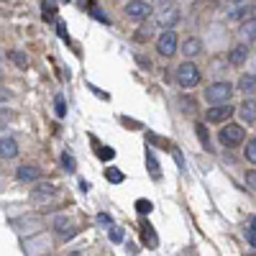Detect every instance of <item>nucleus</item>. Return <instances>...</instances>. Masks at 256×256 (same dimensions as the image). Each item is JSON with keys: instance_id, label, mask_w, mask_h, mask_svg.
Listing matches in <instances>:
<instances>
[{"instance_id": "nucleus-1", "label": "nucleus", "mask_w": 256, "mask_h": 256, "mask_svg": "<svg viewBox=\"0 0 256 256\" xmlns=\"http://www.w3.org/2000/svg\"><path fill=\"white\" fill-rule=\"evenodd\" d=\"M233 97V85L231 82H213L205 90V100L213 105H228Z\"/></svg>"}, {"instance_id": "nucleus-2", "label": "nucleus", "mask_w": 256, "mask_h": 256, "mask_svg": "<svg viewBox=\"0 0 256 256\" xmlns=\"http://www.w3.org/2000/svg\"><path fill=\"white\" fill-rule=\"evenodd\" d=\"M177 82H180V87H185V90H192V87H197L200 85V70H197V64L182 62L180 67H177Z\"/></svg>"}, {"instance_id": "nucleus-3", "label": "nucleus", "mask_w": 256, "mask_h": 256, "mask_svg": "<svg viewBox=\"0 0 256 256\" xmlns=\"http://www.w3.org/2000/svg\"><path fill=\"white\" fill-rule=\"evenodd\" d=\"M243 139H246V128L238 126V123H228L218 133V141L223 143V146H238V143H243Z\"/></svg>"}, {"instance_id": "nucleus-4", "label": "nucleus", "mask_w": 256, "mask_h": 256, "mask_svg": "<svg viewBox=\"0 0 256 256\" xmlns=\"http://www.w3.org/2000/svg\"><path fill=\"white\" fill-rule=\"evenodd\" d=\"M177 44H180V41H177V33L174 31H164L162 36L157 39V51L162 54V57H174V51L180 49Z\"/></svg>"}, {"instance_id": "nucleus-5", "label": "nucleus", "mask_w": 256, "mask_h": 256, "mask_svg": "<svg viewBox=\"0 0 256 256\" xmlns=\"http://www.w3.org/2000/svg\"><path fill=\"white\" fill-rule=\"evenodd\" d=\"M238 108H233L231 103L228 105H215V108H208V113H205V120L208 123H223V120H228L233 113H236Z\"/></svg>"}, {"instance_id": "nucleus-6", "label": "nucleus", "mask_w": 256, "mask_h": 256, "mask_svg": "<svg viewBox=\"0 0 256 256\" xmlns=\"http://www.w3.org/2000/svg\"><path fill=\"white\" fill-rule=\"evenodd\" d=\"M177 18H180V10H177L174 5H166L159 10V16H157V26H162L164 31H172V26L177 23Z\"/></svg>"}, {"instance_id": "nucleus-7", "label": "nucleus", "mask_w": 256, "mask_h": 256, "mask_svg": "<svg viewBox=\"0 0 256 256\" xmlns=\"http://www.w3.org/2000/svg\"><path fill=\"white\" fill-rule=\"evenodd\" d=\"M149 13H151V5L146 0H131V3H126V16L128 18H146Z\"/></svg>"}, {"instance_id": "nucleus-8", "label": "nucleus", "mask_w": 256, "mask_h": 256, "mask_svg": "<svg viewBox=\"0 0 256 256\" xmlns=\"http://www.w3.org/2000/svg\"><path fill=\"white\" fill-rule=\"evenodd\" d=\"M251 13H254V5H251V3H236V5L228 10V18H231V21H241V23H243V21H249ZM251 18H254V16H251Z\"/></svg>"}, {"instance_id": "nucleus-9", "label": "nucleus", "mask_w": 256, "mask_h": 256, "mask_svg": "<svg viewBox=\"0 0 256 256\" xmlns=\"http://www.w3.org/2000/svg\"><path fill=\"white\" fill-rule=\"evenodd\" d=\"M246 59H249V47H246V44H236V47L228 51V62L233 67H241Z\"/></svg>"}, {"instance_id": "nucleus-10", "label": "nucleus", "mask_w": 256, "mask_h": 256, "mask_svg": "<svg viewBox=\"0 0 256 256\" xmlns=\"http://www.w3.org/2000/svg\"><path fill=\"white\" fill-rule=\"evenodd\" d=\"M238 36L243 44H249L256 39V18H249V21H243V23L238 26Z\"/></svg>"}, {"instance_id": "nucleus-11", "label": "nucleus", "mask_w": 256, "mask_h": 256, "mask_svg": "<svg viewBox=\"0 0 256 256\" xmlns=\"http://www.w3.org/2000/svg\"><path fill=\"white\" fill-rule=\"evenodd\" d=\"M238 116L246 120V123H254L256 120V100H243L238 105Z\"/></svg>"}, {"instance_id": "nucleus-12", "label": "nucleus", "mask_w": 256, "mask_h": 256, "mask_svg": "<svg viewBox=\"0 0 256 256\" xmlns=\"http://www.w3.org/2000/svg\"><path fill=\"white\" fill-rule=\"evenodd\" d=\"M16 177H18L21 182H36L39 177H41V169H39V166H18Z\"/></svg>"}, {"instance_id": "nucleus-13", "label": "nucleus", "mask_w": 256, "mask_h": 256, "mask_svg": "<svg viewBox=\"0 0 256 256\" xmlns=\"http://www.w3.org/2000/svg\"><path fill=\"white\" fill-rule=\"evenodd\" d=\"M54 197V185H39L36 190L31 192L33 203H44V200H51Z\"/></svg>"}, {"instance_id": "nucleus-14", "label": "nucleus", "mask_w": 256, "mask_h": 256, "mask_svg": "<svg viewBox=\"0 0 256 256\" xmlns=\"http://www.w3.org/2000/svg\"><path fill=\"white\" fill-rule=\"evenodd\" d=\"M16 154H18V143L13 139H5L3 136V141H0V157H3V159H13Z\"/></svg>"}, {"instance_id": "nucleus-15", "label": "nucleus", "mask_w": 256, "mask_h": 256, "mask_svg": "<svg viewBox=\"0 0 256 256\" xmlns=\"http://www.w3.org/2000/svg\"><path fill=\"white\" fill-rule=\"evenodd\" d=\"M182 51H185V57H187V62H190L192 57H197L200 51H203V44H200V39H187L185 41V47H182Z\"/></svg>"}, {"instance_id": "nucleus-16", "label": "nucleus", "mask_w": 256, "mask_h": 256, "mask_svg": "<svg viewBox=\"0 0 256 256\" xmlns=\"http://www.w3.org/2000/svg\"><path fill=\"white\" fill-rule=\"evenodd\" d=\"M238 90L241 93H256V74H241V80H238Z\"/></svg>"}, {"instance_id": "nucleus-17", "label": "nucleus", "mask_w": 256, "mask_h": 256, "mask_svg": "<svg viewBox=\"0 0 256 256\" xmlns=\"http://www.w3.org/2000/svg\"><path fill=\"white\" fill-rule=\"evenodd\" d=\"M67 228H70V218H67V215H57V218H54V231H57L59 236H64V238L72 236V231H67Z\"/></svg>"}, {"instance_id": "nucleus-18", "label": "nucleus", "mask_w": 256, "mask_h": 256, "mask_svg": "<svg viewBox=\"0 0 256 256\" xmlns=\"http://www.w3.org/2000/svg\"><path fill=\"white\" fill-rule=\"evenodd\" d=\"M146 166L151 169L154 180H159V177H162V172H159V164H157V157H154V151H149V149H146Z\"/></svg>"}, {"instance_id": "nucleus-19", "label": "nucleus", "mask_w": 256, "mask_h": 256, "mask_svg": "<svg viewBox=\"0 0 256 256\" xmlns=\"http://www.w3.org/2000/svg\"><path fill=\"white\" fill-rule=\"evenodd\" d=\"M195 131H197V139H200V143H203V149H208V151H210V136H208L205 123H197V126H195Z\"/></svg>"}, {"instance_id": "nucleus-20", "label": "nucleus", "mask_w": 256, "mask_h": 256, "mask_svg": "<svg viewBox=\"0 0 256 256\" xmlns=\"http://www.w3.org/2000/svg\"><path fill=\"white\" fill-rule=\"evenodd\" d=\"M143 243H146V246H159V238H157V233H154L151 226H143Z\"/></svg>"}, {"instance_id": "nucleus-21", "label": "nucleus", "mask_w": 256, "mask_h": 256, "mask_svg": "<svg viewBox=\"0 0 256 256\" xmlns=\"http://www.w3.org/2000/svg\"><path fill=\"white\" fill-rule=\"evenodd\" d=\"M105 180L113 182V185H120V182H123V172L116 169V166H110V169H105Z\"/></svg>"}, {"instance_id": "nucleus-22", "label": "nucleus", "mask_w": 256, "mask_h": 256, "mask_svg": "<svg viewBox=\"0 0 256 256\" xmlns=\"http://www.w3.org/2000/svg\"><path fill=\"white\" fill-rule=\"evenodd\" d=\"M243 157H246V162L256 164V139H251V141L246 143V149H243Z\"/></svg>"}, {"instance_id": "nucleus-23", "label": "nucleus", "mask_w": 256, "mask_h": 256, "mask_svg": "<svg viewBox=\"0 0 256 256\" xmlns=\"http://www.w3.org/2000/svg\"><path fill=\"white\" fill-rule=\"evenodd\" d=\"M90 13L100 21V23H110V21H108V13H105V10L103 8H100L97 3H90Z\"/></svg>"}, {"instance_id": "nucleus-24", "label": "nucleus", "mask_w": 256, "mask_h": 256, "mask_svg": "<svg viewBox=\"0 0 256 256\" xmlns=\"http://www.w3.org/2000/svg\"><path fill=\"white\" fill-rule=\"evenodd\" d=\"M57 3H41V13H44V18H47V21H51L54 16H57Z\"/></svg>"}, {"instance_id": "nucleus-25", "label": "nucleus", "mask_w": 256, "mask_h": 256, "mask_svg": "<svg viewBox=\"0 0 256 256\" xmlns=\"http://www.w3.org/2000/svg\"><path fill=\"white\" fill-rule=\"evenodd\" d=\"M54 113H57V118H64V116H67V108H64V95H57V97H54Z\"/></svg>"}, {"instance_id": "nucleus-26", "label": "nucleus", "mask_w": 256, "mask_h": 256, "mask_svg": "<svg viewBox=\"0 0 256 256\" xmlns=\"http://www.w3.org/2000/svg\"><path fill=\"white\" fill-rule=\"evenodd\" d=\"M62 164H64L67 172H77V162H74L72 154H64V157H62Z\"/></svg>"}, {"instance_id": "nucleus-27", "label": "nucleus", "mask_w": 256, "mask_h": 256, "mask_svg": "<svg viewBox=\"0 0 256 256\" xmlns=\"http://www.w3.org/2000/svg\"><path fill=\"white\" fill-rule=\"evenodd\" d=\"M8 57L13 59L16 64H21V67H26V64H28V57H26V54H21V51H10Z\"/></svg>"}, {"instance_id": "nucleus-28", "label": "nucleus", "mask_w": 256, "mask_h": 256, "mask_svg": "<svg viewBox=\"0 0 256 256\" xmlns=\"http://www.w3.org/2000/svg\"><path fill=\"white\" fill-rule=\"evenodd\" d=\"M136 210L141 215H146V213H151V203L149 200H136Z\"/></svg>"}, {"instance_id": "nucleus-29", "label": "nucleus", "mask_w": 256, "mask_h": 256, "mask_svg": "<svg viewBox=\"0 0 256 256\" xmlns=\"http://www.w3.org/2000/svg\"><path fill=\"white\" fill-rule=\"evenodd\" d=\"M110 241H113V243H120V241H123V228H118V226L110 228Z\"/></svg>"}, {"instance_id": "nucleus-30", "label": "nucleus", "mask_w": 256, "mask_h": 256, "mask_svg": "<svg viewBox=\"0 0 256 256\" xmlns=\"http://www.w3.org/2000/svg\"><path fill=\"white\" fill-rule=\"evenodd\" d=\"M97 154H100V159H113V157H116V151H113V149H110V146H105V149H100Z\"/></svg>"}, {"instance_id": "nucleus-31", "label": "nucleus", "mask_w": 256, "mask_h": 256, "mask_svg": "<svg viewBox=\"0 0 256 256\" xmlns=\"http://www.w3.org/2000/svg\"><path fill=\"white\" fill-rule=\"evenodd\" d=\"M97 223H100V226H113V218H110L108 213H100V215H97Z\"/></svg>"}, {"instance_id": "nucleus-32", "label": "nucleus", "mask_w": 256, "mask_h": 256, "mask_svg": "<svg viewBox=\"0 0 256 256\" xmlns=\"http://www.w3.org/2000/svg\"><path fill=\"white\" fill-rule=\"evenodd\" d=\"M246 182H249L251 190H256V169H251V172L246 174Z\"/></svg>"}, {"instance_id": "nucleus-33", "label": "nucleus", "mask_w": 256, "mask_h": 256, "mask_svg": "<svg viewBox=\"0 0 256 256\" xmlns=\"http://www.w3.org/2000/svg\"><path fill=\"white\" fill-rule=\"evenodd\" d=\"M57 33L64 39V41H70V33H67V28H64V23H57Z\"/></svg>"}, {"instance_id": "nucleus-34", "label": "nucleus", "mask_w": 256, "mask_h": 256, "mask_svg": "<svg viewBox=\"0 0 256 256\" xmlns=\"http://www.w3.org/2000/svg\"><path fill=\"white\" fill-rule=\"evenodd\" d=\"M246 238H249V243H251V246L256 249V231H251V228H249V231H246Z\"/></svg>"}, {"instance_id": "nucleus-35", "label": "nucleus", "mask_w": 256, "mask_h": 256, "mask_svg": "<svg viewBox=\"0 0 256 256\" xmlns=\"http://www.w3.org/2000/svg\"><path fill=\"white\" fill-rule=\"evenodd\" d=\"M174 151V159H177V164L180 166H185V159H182V154H180V149H172Z\"/></svg>"}, {"instance_id": "nucleus-36", "label": "nucleus", "mask_w": 256, "mask_h": 256, "mask_svg": "<svg viewBox=\"0 0 256 256\" xmlns=\"http://www.w3.org/2000/svg\"><path fill=\"white\" fill-rule=\"evenodd\" d=\"M249 228H251V231H256V215H254V218L249 220Z\"/></svg>"}, {"instance_id": "nucleus-37", "label": "nucleus", "mask_w": 256, "mask_h": 256, "mask_svg": "<svg viewBox=\"0 0 256 256\" xmlns=\"http://www.w3.org/2000/svg\"><path fill=\"white\" fill-rule=\"evenodd\" d=\"M254 18H256V5H254Z\"/></svg>"}, {"instance_id": "nucleus-38", "label": "nucleus", "mask_w": 256, "mask_h": 256, "mask_svg": "<svg viewBox=\"0 0 256 256\" xmlns=\"http://www.w3.org/2000/svg\"><path fill=\"white\" fill-rule=\"evenodd\" d=\"M72 256H82V254H72Z\"/></svg>"}]
</instances>
